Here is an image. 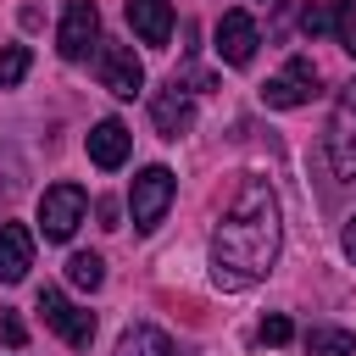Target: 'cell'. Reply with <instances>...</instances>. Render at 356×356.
<instances>
[{
    "label": "cell",
    "instance_id": "obj_15",
    "mask_svg": "<svg viewBox=\"0 0 356 356\" xmlns=\"http://www.w3.org/2000/svg\"><path fill=\"white\" fill-rule=\"evenodd\" d=\"M350 350H356V339L345 328H334V323L306 328V356H350Z\"/></svg>",
    "mask_w": 356,
    "mask_h": 356
},
{
    "label": "cell",
    "instance_id": "obj_12",
    "mask_svg": "<svg viewBox=\"0 0 356 356\" xmlns=\"http://www.w3.org/2000/svg\"><path fill=\"white\" fill-rule=\"evenodd\" d=\"M128 150H134V134H128L117 117H106V122H95V128H89V161H95V167H106V172H111V167H122V161H128Z\"/></svg>",
    "mask_w": 356,
    "mask_h": 356
},
{
    "label": "cell",
    "instance_id": "obj_7",
    "mask_svg": "<svg viewBox=\"0 0 356 356\" xmlns=\"http://www.w3.org/2000/svg\"><path fill=\"white\" fill-rule=\"evenodd\" d=\"M95 67H100V83H106L117 100H134V95L145 89V67H139L134 44H100Z\"/></svg>",
    "mask_w": 356,
    "mask_h": 356
},
{
    "label": "cell",
    "instance_id": "obj_8",
    "mask_svg": "<svg viewBox=\"0 0 356 356\" xmlns=\"http://www.w3.org/2000/svg\"><path fill=\"white\" fill-rule=\"evenodd\" d=\"M95 39H100V11H95V0H67V17H61V28H56V50H61L67 61H83Z\"/></svg>",
    "mask_w": 356,
    "mask_h": 356
},
{
    "label": "cell",
    "instance_id": "obj_17",
    "mask_svg": "<svg viewBox=\"0 0 356 356\" xmlns=\"http://www.w3.org/2000/svg\"><path fill=\"white\" fill-rule=\"evenodd\" d=\"M28 61H33L28 44H6V50H0V89H17V83L28 78Z\"/></svg>",
    "mask_w": 356,
    "mask_h": 356
},
{
    "label": "cell",
    "instance_id": "obj_22",
    "mask_svg": "<svg viewBox=\"0 0 356 356\" xmlns=\"http://www.w3.org/2000/svg\"><path fill=\"white\" fill-rule=\"evenodd\" d=\"M345 256H350V261H356V217H350V222H345Z\"/></svg>",
    "mask_w": 356,
    "mask_h": 356
},
{
    "label": "cell",
    "instance_id": "obj_4",
    "mask_svg": "<svg viewBox=\"0 0 356 356\" xmlns=\"http://www.w3.org/2000/svg\"><path fill=\"white\" fill-rule=\"evenodd\" d=\"M83 206H89V200H83V189H78V184H50V189L39 195V234H44V239H56V245H61V239H72V234H78V222H83Z\"/></svg>",
    "mask_w": 356,
    "mask_h": 356
},
{
    "label": "cell",
    "instance_id": "obj_6",
    "mask_svg": "<svg viewBox=\"0 0 356 356\" xmlns=\"http://www.w3.org/2000/svg\"><path fill=\"white\" fill-rule=\"evenodd\" d=\"M39 312H44V323H50L72 350H89V339H95V317H89L83 306H72L61 289H39Z\"/></svg>",
    "mask_w": 356,
    "mask_h": 356
},
{
    "label": "cell",
    "instance_id": "obj_2",
    "mask_svg": "<svg viewBox=\"0 0 356 356\" xmlns=\"http://www.w3.org/2000/svg\"><path fill=\"white\" fill-rule=\"evenodd\" d=\"M172 195H178V178H172L167 167H145V172L134 178V189H128V211H134V228H139V234H150V228L167 217Z\"/></svg>",
    "mask_w": 356,
    "mask_h": 356
},
{
    "label": "cell",
    "instance_id": "obj_1",
    "mask_svg": "<svg viewBox=\"0 0 356 356\" xmlns=\"http://www.w3.org/2000/svg\"><path fill=\"white\" fill-rule=\"evenodd\" d=\"M284 245V222H278V195L261 178H245L211 234V284L217 289H250L273 273Z\"/></svg>",
    "mask_w": 356,
    "mask_h": 356
},
{
    "label": "cell",
    "instance_id": "obj_11",
    "mask_svg": "<svg viewBox=\"0 0 356 356\" xmlns=\"http://www.w3.org/2000/svg\"><path fill=\"white\" fill-rule=\"evenodd\" d=\"M128 28L139 33V44L161 50L172 39V0H128Z\"/></svg>",
    "mask_w": 356,
    "mask_h": 356
},
{
    "label": "cell",
    "instance_id": "obj_9",
    "mask_svg": "<svg viewBox=\"0 0 356 356\" xmlns=\"http://www.w3.org/2000/svg\"><path fill=\"white\" fill-rule=\"evenodd\" d=\"M256 44H261V33H256V17L250 11H222L217 17V56L228 67H250Z\"/></svg>",
    "mask_w": 356,
    "mask_h": 356
},
{
    "label": "cell",
    "instance_id": "obj_21",
    "mask_svg": "<svg viewBox=\"0 0 356 356\" xmlns=\"http://www.w3.org/2000/svg\"><path fill=\"white\" fill-rule=\"evenodd\" d=\"M0 339H6L11 350H17L22 339H28V328H22V317H17V312H0Z\"/></svg>",
    "mask_w": 356,
    "mask_h": 356
},
{
    "label": "cell",
    "instance_id": "obj_10",
    "mask_svg": "<svg viewBox=\"0 0 356 356\" xmlns=\"http://www.w3.org/2000/svg\"><path fill=\"white\" fill-rule=\"evenodd\" d=\"M150 117H156L161 139L189 134V128H195V100H189V89H184L178 78H172V83H161V89H156V100H150Z\"/></svg>",
    "mask_w": 356,
    "mask_h": 356
},
{
    "label": "cell",
    "instance_id": "obj_5",
    "mask_svg": "<svg viewBox=\"0 0 356 356\" xmlns=\"http://www.w3.org/2000/svg\"><path fill=\"white\" fill-rule=\"evenodd\" d=\"M317 95V67L306 61V56H289V67L278 72V78H267L261 83V100L273 106V111H289V106H306Z\"/></svg>",
    "mask_w": 356,
    "mask_h": 356
},
{
    "label": "cell",
    "instance_id": "obj_14",
    "mask_svg": "<svg viewBox=\"0 0 356 356\" xmlns=\"http://www.w3.org/2000/svg\"><path fill=\"white\" fill-rule=\"evenodd\" d=\"M117 356H178V350H172V339H167L156 323H134V328H122Z\"/></svg>",
    "mask_w": 356,
    "mask_h": 356
},
{
    "label": "cell",
    "instance_id": "obj_18",
    "mask_svg": "<svg viewBox=\"0 0 356 356\" xmlns=\"http://www.w3.org/2000/svg\"><path fill=\"white\" fill-rule=\"evenodd\" d=\"M328 11H334V39H339V50L356 56V0H328Z\"/></svg>",
    "mask_w": 356,
    "mask_h": 356
},
{
    "label": "cell",
    "instance_id": "obj_3",
    "mask_svg": "<svg viewBox=\"0 0 356 356\" xmlns=\"http://www.w3.org/2000/svg\"><path fill=\"white\" fill-rule=\"evenodd\" d=\"M328 167L334 178H356V78L339 89L334 117H328Z\"/></svg>",
    "mask_w": 356,
    "mask_h": 356
},
{
    "label": "cell",
    "instance_id": "obj_16",
    "mask_svg": "<svg viewBox=\"0 0 356 356\" xmlns=\"http://www.w3.org/2000/svg\"><path fill=\"white\" fill-rule=\"evenodd\" d=\"M67 278H72L78 289H100V284H106V261H100L95 250H78V256H67Z\"/></svg>",
    "mask_w": 356,
    "mask_h": 356
},
{
    "label": "cell",
    "instance_id": "obj_19",
    "mask_svg": "<svg viewBox=\"0 0 356 356\" xmlns=\"http://www.w3.org/2000/svg\"><path fill=\"white\" fill-rule=\"evenodd\" d=\"M300 28H306V33H312V39H317V33H334V11H328V6H317V0H312V6H306V11H300Z\"/></svg>",
    "mask_w": 356,
    "mask_h": 356
},
{
    "label": "cell",
    "instance_id": "obj_20",
    "mask_svg": "<svg viewBox=\"0 0 356 356\" xmlns=\"http://www.w3.org/2000/svg\"><path fill=\"white\" fill-rule=\"evenodd\" d=\"M289 334H295V328H289V317H284V312H273V317H261V328H256V339H261V345H284Z\"/></svg>",
    "mask_w": 356,
    "mask_h": 356
},
{
    "label": "cell",
    "instance_id": "obj_13",
    "mask_svg": "<svg viewBox=\"0 0 356 356\" xmlns=\"http://www.w3.org/2000/svg\"><path fill=\"white\" fill-rule=\"evenodd\" d=\"M28 267H33V234L22 222H0V278L17 284L28 278Z\"/></svg>",
    "mask_w": 356,
    "mask_h": 356
}]
</instances>
